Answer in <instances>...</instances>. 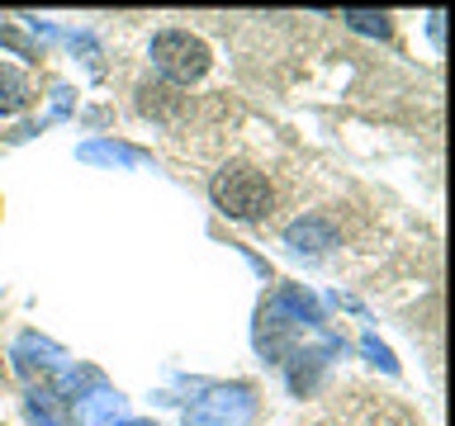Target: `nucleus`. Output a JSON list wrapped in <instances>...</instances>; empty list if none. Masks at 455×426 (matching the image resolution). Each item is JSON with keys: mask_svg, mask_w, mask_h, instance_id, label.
I'll return each mask as SVG.
<instances>
[{"mask_svg": "<svg viewBox=\"0 0 455 426\" xmlns=\"http://www.w3.org/2000/svg\"><path fill=\"white\" fill-rule=\"evenodd\" d=\"M152 62L162 67L171 81L190 85L209 71V48H204V38L185 34V28H166V34L152 38Z\"/></svg>", "mask_w": 455, "mask_h": 426, "instance_id": "nucleus-2", "label": "nucleus"}, {"mask_svg": "<svg viewBox=\"0 0 455 426\" xmlns=\"http://www.w3.org/2000/svg\"><path fill=\"white\" fill-rule=\"evenodd\" d=\"M0 105L14 109V105H24V81L14 76L10 67H0Z\"/></svg>", "mask_w": 455, "mask_h": 426, "instance_id": "nucleus-3", "label": "nucleus"}, {"mask_svg": "<svg viewBox=\"0 0 455 426\" xmlns=\"http://www.w3.org/2000/svg\"><path fill=\"white\" fill-rule=\"evenodd\" d=\"M213 204L237 223H261L270 213V204H275V194H270V180L261 176V170L223 166L219 176H213Z\"/></svg>", "mask_w": 455, "mask_h": 426, "instance_id": "nucleus-1", "label": "nucleus"}]
</instances>
